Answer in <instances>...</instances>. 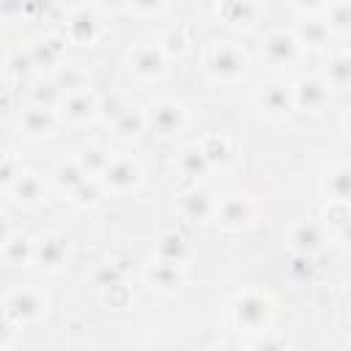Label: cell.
<instances>
[{
	"label": "cell",
	"instance_id": "cell-9",
	"mask_svg": "<svg viewBox=\"0 0 351 351\" xmlns=\"http://www.w3.org/2000/svg\"><path fill=\"white\" fill-rule=\"evenodd\" d=\"M261 107H263L266 115H274V118L288 115L291 107H293V93L282 82H269L261 90Z\"/></svg>",
	"mask_w": 351,
	"mask_h": 351
},
{
	"label": "cell",
	"instance_id": "cell-7",
	"mask_svg": "<svg viewBox=\"0 0 351 351\" xmlns=\"http://www.w3.org/2000/svg\"><path fill=\"white\" fill-rule=\"evenodd\" d=\"M261 52H263V58H266L269 63L282 66V63H291V60L296 58V52H299V41H296L291 33H282V30H280V33L266 36Z\"/></svg>",
	"mask_w": 351,
	"mask_h": 351
},
{
	"label": "cell",
	"instance_id": "cell-12",
	"mask_svg": "<svg viewBox=\"0 0 351 351\" xmlns=\"http://www.w3.org/2000/svg\"><path fill=\"white\" fill-rule=\"evenodd\" d=\"M132 69L140 74V77H154L162 71V52L159 47H140L132 58Z\"/></svg>",
	"mask_w": 351,
	"mask_h": 351
},
{
	"label": "cell",
	"instance_id": "cell-29",
	"mask_svg": "<svg viewBox=\"0 0 351 351\" xmlns=\"http://www.w3.org/2000/svg\"><path fill=\"white\" fill-rule=\"evenodd\" d=\"M324 217H326V222H335L337 228H346V225L351 222V203L332 200V203L324 208Z\"/></svg>",
	"mask_w": 351,
	"mask_h": 351
},
{
	"label": "cell",
	"instance_id": "cell-35",
	"mask_svg": "<svg viewBox=\"0 0 351 351\" xmlns=\"http://www.w3.org/2000/svg\"><path fill=\"white\" fill-rule=\"evenodd\" d=\"M255 351H285V343H282L280 337H263V340L255 346Z\"/></svg>",
	"mask_w": 351,
	"mask_h": 351
},
{
	"label": "cell",
	"instance_id": "cell-14",
	"mask_svg": "<svg viewBox=\"0 0 351 351\" xmlns=\"http://www.w3.org/2000/svg\"><path fill=\"white\" fill-rule=\"evenodd\" d=\"M178 167H181V173H184L186 178H203V176L208 173L211 162L206 159V154H203L200 148H186V151L181 154V159H178Z\"/></svg>",
	"mask_w": 351,
	"mask_h": 351
},
{
	"label": "cell",
	"instance_id": "cell-13",
	"mask_svg": "<svg viewBox=\"0 0 351 351\" xmlns=\"http://www.w3.org/2000/svg\"><path fill=\"white\" fill-rule=\"evenodd\" d=\"M63 107H66V115L71 118V121H88L96 110H99V104L93 101V96H88V93H69L66 96V101H63Z\"/></svg>",
	"mask_w": 351,
	"mask_h": 351
},
{
	"label": "cell",
	"instance_id": "cell-30",
	"mask_svg": "<svg viewBox=\"0 0 351 351\" xmlns=\"http://www.w3.org/2000/svg\"><path fill=\"white\" fill-rule=\"evenodd\" d=\"M329 77H332V82H346V80H351V55L335 58V60L329 63Z\"/></svg>",
	"mask_w": 351,
	"mask_h": 351
},
{
	"label": "cell",
	"instance_id": "cell-25",
	"mask_svg": "<svg viewBox=\"0 0 351 351\" xmlns=\"http://www.w3.org/2000/svg\"><path fill=\"white\" fill-rule=\"evenodd\" d=\"M291 241L307 255V252H313V250L321 244V236H318V230H315L313 225H296V228L291 230Z\"/></svg>",
	"mask_w": 351,
	"mask_h": 351
},
{
	"label": "cell",
	"instance_id": "cell-28",
	"mask_svg": "<svg viewBox=\"0 0 351 351\" xmlns=\"http://www.w3.org/2000/svg\"><path fill=\"white\" fill-rule=\"evenodd\" d=\"M30 55H33V63L36 66H41V63H55L58 60V55H60V44L55 41V38H49V41H41L38 47H33L30 49Z\"/></svg>",
	"mask_w": 351,
	"mask_h": 351
},
{
	"label": "cell",
	"instance_id": "cell-6",
	"mask_svg": "<svg viewBox=\"0 0 351 351\" xmlns=\"http://www.w3.org/2000/svg\"><path fill=\"white\" fill-rule=\"evenodd\" d=\"M145 118L159 134H173L184 123V110L178 104H173V101H156V104H151L145 110Z\"/></svg>",
	"mask_w": 351,
	"mask_h": 351
},
{
	"label": "cell",
	"instance_id": "cell-8",
	"mask_svg": "<svg viewBox=\"0 0 351 351\" xmlns=\"http://www.w3.org/2000/svg\"><path fill=\"white\" fill-rule=\"evenodd\" d=\"M41 310H44V299H41L36 291H27V288H25V291H16V293L8 299V304H5V315L14 318V321H19V324L36 318Z\"/></svg>",
	"mask_w": 351,
	"mask_h": 351
},
{
	"label": "cell",
	"instance_id": "cell-36",
	"mask_svg": "<svg viewBox=\"0 0 351 351\" xmlns=\"http://www.w3.org/2000/svg\"><path fill=\"white\" fill-rule=\"evenodd\" d=\"M217 351H247L241 343H233V340H228V343H219L217 346Z\"/></svg>",
	"mask_w": 351,
	"mask_h": 351
},
{
	"label": "cell",
	"instance_id": "cell-15",
	"mask_svg": "<svg viewBox=\"0 0 351 351\" xmlns=\"http://www.w3.org/2000/svg\"><path fill=\"white\" fill-rule=\"evenodd\" d=\"M186 241L178 236V233H165L159 241H156V255L162 261H173V263H184L186 258Z\"/></svg>",
	"mask_w": 351,
	"mask_h": 351
},
{
	"label": "cell",
	"instance_id": "cell-11",
	"mask_svg": "<svg viewBox=\"0 0 351 351\" xmlns=\"http://www.w3.org/2000/svg\"><path fill=\"white\" fill-rule=\"evenodd\" d=\"M326 192L332 200L351 203V165H335L326 170Z\"/></svg>",
	"mask_w": 351,
	"mask_h": 351
},
{
	"label": "cell",
	"instance_id": "cell-23",
	"mask_svg": "<svg viewBox=\"0 0 351 351\" xmlns=\"http://www.w3.org/2000/svg\"><path fill=\"white\" fill-rule=\"evenodd\" d=\"M85 181H88V173H85L80 165H63V167L58 170V186L66 189V192H71V195H74Z\"/></svg>",
	"mask_w": 351,
	"mask_h": 351
},
{
	"label": "cell",
	"instance_id": "cell-1",
	"mask_svg": "<svg viewBox=\"0 0 351 351\" xmlns=\"http://www.w3.org/2000/svg\"><path fill=\"white\" fill-rule=\"evenodd\" d=\"M230 313H233V324L244 332H266L269 326V318H271V307H269V299L255 293V291H244L233 299L230 304Z\"/></svg>",
	"mask_w": 351,
	"mask_h": 351
},
{
	"label": "cell",
	"instance_id": "cell-22",
	"mask_svg": "<svg viewBox=\"0 0 351 351\" xmlns=\"http://www.w3.org/2000/svg\"><path fill=\"white\" fill-rule=\"evenodd\" d=\"M145 126H148L145 112H140V110H129V107H126V112L115 121V132H121V134H126V137H137Z\"/></svg>",
	"mask_w": 351,
	"mask_h": 351
},
{
	"label": "cell",
	"instance_id": "cell-21",
	"mask_svg": "<svg viewBox=\"0 0 351 351\" xmlns=\"http://www.w3.org/2000/svg\"><path fill=\"white\" fill-rule=\"evenodd\" d=\"M299 38L307 47H324V41L329 38V25L326 22H318V19H304L299 25Z\"/></svg>",
	"mask_w": 351,
	"mask_h": 351
},
{
	"label": "cell",
	"instance_id": "cell-18",
	"mask_svg": "<svg viewBox=\"0 0 351 351\" xmlns=\"http://www.w3.org/2000/svg\"><path fill=\"white\" fill-rule=\"evenodd\" d=\"M214 200L206 195V192H186L184 195V211L192 217V219H206L214 214Z\"/></svg>",
	"mask_w": 351,
	"mask_h": 351
},
{
	"label": "cell",
	"instance_id": "cell-17",
	"mask_svg": "<svg viewBox=\"0 0 351 351\" xmlns=\"http://www.w3.org/2000/svg\"><path fill=\"white\" fill-rule=\"evenodd\" d=\"M36 255H38V261H41L44 266L55 269V266H60L63 258H66V241H63L60 236H49V239H44V241L36 247Z\"/></svg>",
	"mask_w": 351,
	"mask_h": 351
},
{
	"label": "cell",
	"instance_id": "cell-33",
	"mask_svg": "<svg viewBox=\"0 0 351 351\" xmlns=\"http://www.w3.org/2000/svg\"><path fill=\"white\" fill-rule=\"evenodd\" d=\"M99 110H101L104 115H110L112 121H118V118H121V115L126 112V107H121V101H118V96H112V99H107V101H104V104H101Z\"/></svg>",
	"mask_w": 351,
	"mask_h": 351
},
{
	"label": "cell",
	"instance_id": "cell-3",
	"mask_svg": "<svg viewBox=\"0 0 351 351\" xmlns=\"http://www.w3.org/2000/svg\"><path fill=\"white\" fill-rule=\"evenodd\" d=\"M329 96H332V90H329L326 80H321V77H302L296 82V88H293V107L318 112L329 101Z\"/></svg>",
	"mask_w": 351,
	"mask_h": 351
},
{
	"label": "cell",
	"instance_id": "cell-27",
	"mask_svg": "<svg viewBox=\"0 0 351 351\" xmlns=\"http://www.w3.org/2000/svg\"><path fill=\"white\" fill-rule=\"evenodd\" d=\"M329 27L332 30H351V3H337V5H329Z\"/></svg>",
	"mask_w": 351,
	"mask_h": 351
},
{
	"label": "cell",
	"instance_id": "cell-5",
	"mask_svg": "<svg viewBox=\"0 0 351 351\" xmlns=\"http://www.w3.org/2000/svg\"><path fill=\"white\" fill-rule=\"evenodd\" d=\"M101 178H104L107 189H112V192H129V189L137 186V181H140V167H137L132 159L118 156V159L110 162V167L104 170Z\"/></svg>",
	"mask_w": 351,
	"mask_h": 351
},
{
	"label": "cell",
	"instance_id": "cell-4",
	"mask_svg": "<svg viewBox=\"0 0 351 351\" xmlns=\"http://www.w3.org/2000/svg\"><path fill=\"white\" fill-rule=\"evenodd\" d=\"M214 217H217V222H219L222 228L239 230V228H244V225L250 222L252 208H250V200H247L244 195H230V197H225V200L214 208Z\"/></svg>",
	"mask_w": 351,
	"mask_h": 351
},
{
	"label": "cell",
	"instance_id": "cell-37",
	"mask_svg": "<svg viewBox=\"0 0 351 351\" xmlns=\"http://www.w3.org/2000/svg\"><path fill=\"white\" fill-rule=\"evenodd\" d=\"M340 236H343V239H346V241L351 244V222H348L346 228H340Z\"/></svg>",
	"mask_w": 351,
	"mask_h": 351
},
{
	"label": "cell",
	"instance_id": "cell-16",
	"mask_svg": "<svg viewBox=\"0 0 351 351\" xmlns=\"http://www.w3.org/2000/svg\"><path fill=\"white\" fill-rule=\"evenodd\" d=\"M22 126L30 134H47L55 126V115H52L49 107H33V110H27L22 115Z\"/></svg>",
	"mask_w": 351,
	"mask_h": 351
},
{
	"label": "cell",
	"instance_id": "cell-20",
	"mask_svg": "<svg viewBox=\"0 0 351 351\" xmlns=\"http://www.w3.org/2000/svg\"><path fill=\"white\" fill-rule=\"evenodd\" d=\"M110 162H112V159H110L101 148H96V145L85 148L82 156H80V167H82L88 176H104V170L110 167Z\"/></svg>",
	"mask_w": 351,
	"mask_h": 351
},
{
	"label": "cell",
	"instance_id": "cell-10",
	"mask_svg": "<svg viewBox=\"0 0 351 351\" xmlns=\"http://www.w3.org/2000/svg\"><path fill=\"white\" fill-rule=\"evenodd\" d=\"M184 271H181V263H173V261H156L151 269H148V280L151 285H156L159 291H173L178 282H181Z\"/></svg>",
	"mask_w": 351,
	"mask_h": 351
},
{
	"label": "cell",
	"instance_id": "cell-24",
	"mask_svg": "<svg viewBox=\"0 0 351 351\" xmlns=\"http://www.w3.org/2000/svg\"><path fill=\"white\" fill-rule=\"evenodd\" d=\"M41 192H44V186H41V181H38L33 173H22V176L16 178V184H14V195H16L19 200H25V203L38 200Z\"/></svg>",
	"mask_w": 351,
	"mask_h": 351
},
{
	"label": "cell",
	"instance_id": "cell-38",
	"mask_svg": "<svg viewBox=\"0 0 351 351\" xmlns=\"http://www.w3.org/2000/svg\"><path fill=\"white\" fill-rule=\"evenodd\" d=\"M343 123H346V129H348V132H351V110H348V112H346V118H343Z\"/></svg>",
	"mask_w": 351,
	"mask_h": 351
},
{
	"label": "cell",
	"instance_id": "cell-34",
	"mask_svg": "<svg viewBox=\"0 0 351 351\" xmlns=\"http://www.w3.org/2000/svg\"><path fill=\"white\" fill-rule=\"evenodd\" d=\"M19 176H22V173H16V170H14V159H11V156H5V159H3V184H5V186H14Z\"/></svg>",
	"mask_w": 351,
	"mask_h": 351
},
{
	"label": "cell",
	"instance_id": "cell-26",
	"mask_svg": "<svg viewBox=\"0 0 351 351\" xmlns=\"http://www.w3.org/2000/svg\"><path fill=\"white\" fill-rule=\"evenodd\" d=\"M33 252H36L33 244H30L27 239H22V236L5 241V258H8L11 263H22V266H25V263L33 258Z\"/></svg>",
	"mask_w": 351,
	"mask_h": 351
},
{
	"label": "cell",
	"instance_id": "cell-31",
	"mask_svg": "<svg viewBox=\"0 0 351 351\" xmlns=\"http://www.w3.org/2000/svg\"><path fill=\"white\" fill-rule=\"evenodd\" d=\"M93 27H96V22H90V19H74V22H71V33H74V38H80V41L90 38V36H93Z\"/></svg>",
	"mask_w": 351,
	"mask_h": 351
},
{
	"label": "cell",
	"instance_id": "cell-32",
	"mask_svg": "<svg viewBox=\"0 0 351 351\" xmlns=\"http://www.w3.org/2000/svg\"><path fill=\"white\" fill-rule=\"evenodd\" d=\"M80 82H82V77H80L77 71H63L60 80H58V88H60V90H74V93H80V90H77Z\"/></svg>",
	"mask_w": 351,
	"mask_h": 351
},
{
	"label": "cell",
	"instance_id": "cell-19",
	"mask_svg": "<svg viewBox=\"0 0 351 351\" xmlns=\"http://www.w3.org/2000/svg\"><path fill=\"white\" fill-rule=\"evenodd\" d=\"M200 151L206 154V159H208L211 165H222V162H228V156H230V143H228L222 134H208V137L200 143Z\"/></svg>",
	"mask_w": 351,
	"mask_h": 351
},
{
	"label": "cell",
	"instance_id": "cell-2",
	"mask_svg": "<svg viewBox=\"0 0 351 351\" xmlns=\"http://www.w3.org/2000/svg\"><path fill=\"white\" fill-rule=\"evenodd\" d=\"M206 69L219 80H236L244 71V55L230 44H214L206 55Z\"/></svg>",
	"mask_w": 351,
	"mask_h": 351
}]
</instances>
